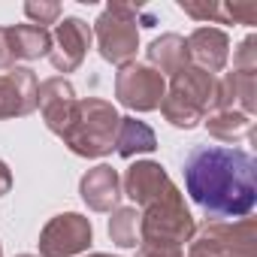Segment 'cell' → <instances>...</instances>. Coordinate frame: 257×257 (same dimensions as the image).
Here are the masks:
<instances>
[{
	"label": "cell",
	"instance_id": "9c48e42d",
	"mask_svg": "<svg viewBox=\"0 0 257 257\" xmlns=\"http://www.w3.org/2000/svg\"><path fill=\"white\" fill-rule=\"evenodd\" d=\"M49 52H52L49 28H37V25L0 28V70H13L22 61L49 58Z\"/></svg>",
	"mask_w": 257,
	"mask_h": 257
},
{
	"label": "cell",
	"instance_id": "7402d4cb",
	"mask_svg": "<svg viewBox=\"0 0 257 257\" xmlns=\"http://www.w3.org/2000/svg\"><path fill=\"white\" fill-rule=\"evenodd\" d=\"M25 16L31 19V25L37 28H46V25H55L61 19V4H46V0H31V4H25Z\"/></svg>",
	"mask_w": 257,
	"mask_h": 257
},
{
	"label": "cell",
	"instance_id": "ac0fdd59",
	"mask_svg": "<svg viewBox=\"0 0 257 257\" xmlns=\"http://www.w3.org/2000/svg\"><path fill=\"white\" fill-rule=\"evenodd\" d=\"M158 149V134L146 121L137 118H121L118 124V137H115V152L124 161H134L137 155H152Z\"/></svg>",
	"mask_w": 257,
	"mask_h": 257
},
{
	"label": "cell",
	"instance_id": "83f0119b",
	"mask_svg": "<svg viewBox=\"0 0 257 257\" xmlns=\"http://www.w3.org/2000/svg\"><path fill=\"white\" fill-rule=\"evenodd\" d=\"M16 257H40V254H16Z\"/></svg>",
	"mask_w": 257,
	"mask_h": 257
},
{
	"label": "cell",
	"instance_id": "d6986e66",
	"mask_svg": "<svg viewBox=\"0 0 257 257\" xmlns=\"http://www.w3.org/2000/svg\"><path fill=\"white\" fill-rule=\"evenodd\" d=\"M203 124L215 140L230 143V146H236L239 140H251V131H254V121L242 112H233V109H212L203 118Z\"/></svg>",
	"mask_w": 257,
	"mask_h": 257
},
{
	"label": "cell",
	"instance_id": "2e32d148",
	"mask_svg": "<svg viewBox=\"0 0 257 257\" xmlns=\"http://www.w3.org/2000/svg\"><path fill=\"white\" fill-rule=\"evenodd\" d=\"M215 109H233V112L254 118V112H257V73L230 70L224 79H218Z\"/></svg>",
	"mask_w": 257,
	"mask_h": 257
},
{
	"label": "cell",
	"instance_id": "6da1fadb",
	"mask_svg": "<svg viewBox=\"0 0 257 257\" xmlns=\"http://www.w3.org/2000/svg\"><path fill=\"white\" fill-rule=\"evenodd\" d=\"M185 191L212 218H248L257 206V161L233 146H194L185 155Z\"/></svg>",
	"mask_w": 257,
	"mask_h": 257
},
{
	"label": "cell",
	"instance_id": "d4e9b609",
	"mask_svg": "<svg viewBox=\"0 0 257 257\" xmlns=\"http://www.w3.org/2000/svg\"><path fill=\"white\" fill-rule=\"evenodd\" d=\"M137 257H185V248H176V245H149V242H140V245H137Z\"/></svg>",
	"mask_w": 257,
	"mask_h": 257
},
{
	"label": "cell",
	"instance_id": "8fae6325",
	"mask_svg": "<svg viewBox=\"0 0 257 257\" xmlns=\"http://www.w3.org/2000/svg\"><path fill=\"white\" fill-rule=\"evenodd\" d=\"M176 191L179 188L173 185V179L167 176V170L158 161H137V164L127 167V173L121 179V194L131 197L137 209H143L149 203H158V200H164Z\"/></svg>",
	"mask_w": 257,
	"mask_h": 257
},
{
	"label": "cell",
	"instance_id": "8992f818",
	"mask_svg": "<svg viewBox=\"0 0 257 257\" xmlns=\"http://www.w3.org/2000/svg\"><path fill=\"white\" fill-rule=\"evenodd\" d=\"M188 257H257L254 218L206 221L203 227H197Z\"/></svg>",
	"mask_w": 257,
	"mask_h": 257
},
{
	"label": "cell",
	"instance_id": "5b68a950",
	"mask_svg": "<svg viewBox=\"0 0 257 257\" xmlns=\"http://www.w3.org/2000/svg\"><path fill=\"white\" fill-rule=\"evenodd\" d=\"M194 233H197V221L185 206L182 191L140 209V242L185 248V242H191Z\"/></svg>",
	"mask_w": 257,
	"mask_h": 257
},
{
	"label": "cell",
	"instance_id": "30bf717a",
	"mask_svg": "<svg viewBox=\"0 0 257 257\" xmlns=\"http://www.w3.org/2000/svg\"><path fill=\"white\" fill-rule=\"evenodd\" d=\"M91 25L82 22L79 16H67L64 22H58L55 34H52V52H49V61L58 73H73L82 67L88 49H91Z\"/></svg>",
	"mask_w": 257,
	"mask_h": 257
},
{
	"label": "cell",
	"instance_id": "cb8c5ba5",
	"mask_svg": "<svg viewBox=\"0 0 257 257\" xmlns=\"http://www.w3.org/2000/svg\"><path fill=\"white\" fill-rule=\"evenodd\" d=\"M179 10L185 13V16H191V19H197V22H218V25H224V16H221V4H179Z\"/></svg>",
	"mask_w": 257,
	"mask_h": 257
},
{
	"label": "cell",
	"instance_id": "5bb4252c",
	"mask_svg": "<svg viewBox=\"0 0 257 257\" xmlns=\"http://www.w3.org/2000/svg\"><path fill=\"white\" fill-rule=\"evenodd\" d=\"M79 197L91 212H112L118 209L121 194V176L118 170H112L109 164H97L91 167L82 179H79Z\"/></svg>",
	"mask_w": 257,
	"mask_h": 257
},
{
	"label": "cell",
	"instance_id": "9a60e30c",
	"mask_svg": "<svg viewBox=\"0 0 257 257\" xmlns=\"http://www.w3.org/2000/svg\"><path fill=\"white\" fill-rule=\"evenodd\" d=\"M188 43V55H191V64L206 70V73H221L230 61V37L227 31L221 28H197L191 31V37L185 40Z\"/></svg>",
	"mask_w": 257,
	"mask_h": 257
},
{
	"label": "cell",
	"instance_id": "7a4b0ae2",
	"mask_svg": "<svg viewBox=\"0 0 257 257\" xmlns=\"http://www.w3.org/2000/svg\"><path fill=\"white\" fill-rule=\"evenodd\" d=\"M215 94H218V76L188 64L185 70L170 76V88L161 100V112L179 131H194L215 109Z\"/></svg>",
	"mask_w": 257,
	"mask_h": 257
},
{
	"label": "cell",
	"instance_id": "7c38bea8",
	"mask_svg": "<svg viewBox=\"0 0 257 257\" xmlns=\"http://www.w3.org/2000/svg\"><path fill=\"white\" fill-rule=\"evenodd\" d=\"M76 103H79V97H76V88H73L70 79L52 76V79L40 82L37 109L43 112V121H46V127H49L55 137H61L67 127H70L73 112H76Z\"/></svg>",
	"mask_w": 257,
	"mask_h": 257
},
{
	"label": "cell",
	"instance_id": "4fadbf2b",
	"mask_svg": "<svg viewBox=\"0 0 257 257\" xmlns=\"http://www.w3.org/2000/svg\"><path fill=\"white\" fill-rule=\"evenodd\" d=\"M37 73L31 67H13L10 73H0V121L25 118L37 109Z\"/></svg>",
	"mask_w": 257,
	"mask_h": 257
},
{
	"label": "cell",
	"instance_id": "ffe728a7",
	"mask_svg": "<svg viewBox=\"0 0 257 257\" xmlns=\"http://www.w3.org/2000/svg\"><path fill=\"white\" fill-rule=\"evenodd\" d=\"M109 239L118 248H137L140 245V209L137 206H118L109 218Z\"/></svg>",
	"mask_w": 257,
	"mask_h": 257
},
{
	"label": "cell",
	"instance_id": "484cf974",
	"mask_svg": "<svg viewBox=\"0 0 257 257\" xmlns=\"http://www.w3.org/2000/svg\"><path fill=\"white\" fill-rule=\"evenodd\" d=\"M13 191V173H10V167L0 161V197L4 194H10Z\"/></svg>",
	"mask_w": 257,
	"mask_h": 257
},
{
	"label": "cell",
	"instance_id": "3957f363",
	"mask_svg": "<svg viewBox=\"0 0 257 257\" xmlns=\"http://www.w3.org/2000/svg\"><path fill=\"white\" fill-rule=\"evenodd\" d=\"M118 124H121V115L109 100L85 97L76 103L73 121L61 134V140L79 158H106L115 149Z\"/></svg>",
	"mask_w": 257,
	"mask_h": 257
},
{
	"label": "cell",
	"instance_id": "f1b7e54d",
	"mask_svg": "<svg viewBox=\"0 0 257 257\" xmlns=\"http://www.w3.org/2000/svg\"><path fill=\"white\" fill-rule=\"evenodd\" d=\"M0 257H4V242H0Z\"/></svg>",
	"mask_w": 257,
	"mask_h": 257
},
{
	"label": "cell",
	"instance_id": "603a6c76",
	"mask_svg": "<svg viewBox=\"0 0 257 257\" xmlns=\"http://www.w3.org/2000/svg\"><path fill=\"white\" fill-rule=\"evenodd\" d=\"M224 25H257V4H221Z\"/></svg>",
	"mask_w": 257,
	"mask_h": 257
},
{
	"label": "cell",
	"instance_id": "e0dca14e",
	"mask_svg": "<svg viewBox=\"0 0 257 257\" xmlns=\"http://www.w3.org/2000/svg\"><path fill=\"white\" fill-rule=\"evenodd\" d=\"M146 55H149V67H152V70H158L164 79L176 76L179 70H185V67L191 64L188 43H185V37H182V34H161L158 40H152V43H149Z\"/></svg>",
	"mask_w": 257,
	"mask_h": 257
},
{
	"label": "cell",
	"instance_id": "4316f807",
	"mask_svg": "<svg viewBox=\"0 0 257 257\" xmlns=\"http://www.w3.org/2000/svg\"><path fill=\"white\" fill-rule=\"evenodd\" d=\"M88 257H115V254H103V251H94V254H88Z\"/></svg>",
	"mask_w": 257,
	"mask_h": 257
},
{
	"label": "cell",
	"instance_id": "277c9868",
	"mask_svg": "<svg viewBox=\"0 0 257 257\" xmlns=\"http://www.w3.org/2000/svg\"><path fill=\"white\" fill-rule=\"evenodd\" d=\"M140 7H127V4H109L91 34L97 40V52L106 64H115V67H124L137 58V49H140Z\"/></svg>",
	"mask_w": 257,
	"mask_h": 257
},
{
	"label": "cell",
	"instance_id": "44dd1931",
	"mask_svg": "<svg viewBox=\"0 0 257 257\" xmlns=\"http://www.w3.org/2000/svg\"><path fill=\"white\" fill-rule=\"evenodd\" d=\"M233 70L236 73H257V37L248 34L239 49L233 52Z\"/></svg>",
	"mask_w": 257,
	"mask_h": 257
},
{
	"label": "cell",
	"instance_id": "ba28073f",
	"mask_svg": "<svg viewBox=\"0 0 257 257\" xmlns=\"http://www.w3.org/2000/svg\"><path fill=\"white\" fill-rule=\"evenodd\" d=\"M94 242V227L79 212H61L40 230V257H76Z\"/></svg>",
	"mask_w": 257,
	"mask_h": 257
},
{
	"label": "cell",
	"instance_id": "52a82bcc",
	"mask_svg": "<svg viewBox=\"0 0 257 257\" xmlns=\"http://www.w3.org/2000/svg\"><path fill=\"white\" fill-rule=\"evenodd\" d=\"M167 94V79L149 64L131 61L115 73V97L131 112H155Z\"/></svg>",
	"mask_w": 257,
	"mask_h": 257
}]
</instances>
